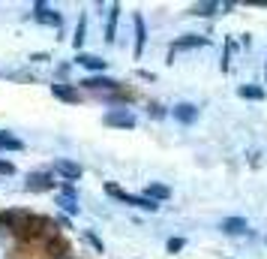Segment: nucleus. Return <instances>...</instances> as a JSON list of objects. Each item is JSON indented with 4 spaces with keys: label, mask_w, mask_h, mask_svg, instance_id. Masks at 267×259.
Here are the masks:
<instances>
[{
    "label": "nucleus",
    "mask_w": 267,
    "mask_h": 259,
    "mask_svg": "<svg viewBox=\"0 0 267 259\" xmlns=\"http://www.w3.org/2000/svg\"><path fill=\"white\" fill-rule=\"evenodd\" d=\"M108 193L114 196V199H120V202H126V205H135V208H141V211H156L159 205L153 202V199H147V196H132V193H123L120 187H114V184H108L105 187Z\"/></svg>",
    "instance_id": "1"
},
{
    "label": "nucleus",
    "mask_w": 267,
    "mask_h": 259,
    "mask_svg": "<svg viewBox=\"0 0 267 259\" xmlns=\"http://www.w3.org/2000/svg\"><path fill=\"white\" fill-rule=\"evenodd\" d=\"M33 15H36V21H42V24H54V27H60V15H57V12H51L45 3H36V12H33Z\"/></svg>",
    "instance_id": "2"
},
{
    "label": "nucleus",
    "mask_w": 267,
    "mask_h": 259,
    "mask_svg": "<svg viewBox=\"0 0 267 259\" xmlns=\"http://www.w3.org/2000/svg\"><path fill=\"white\" fill-rule=\"evenodd\" d=\"M54 172H60L63 178H81V166L78 163H69V160H57Z\"/></svg>",
    "instance_id": "3"
},
{
    "label": "nucleus",
    "mask_w": 267,
    "mask_h": 259,
    "mask_svg": "<svg viewBox=\"0 0 267 259\" xmlns=\"http://www.w3.org/2000/svg\"><path fill=\"white\" fill-rule=\"evenodd\" d=\"M105 124H111V127H135V118L126 115V112H111L108 118H105Z\"/></svg>",
    "instance_id": "4"
},
{
    "label": "nucleus",
    "mask_w": 267,
    "mask_h": 259,
    "mask_svg": "<svg viewBox=\"0 0 267 259\" xmlns=\"http://www.w3.org/2000/svg\"><path fill=\"white\" fill-rule=\"evenodd\" d=\"M195 115H198V109H195V106H189V102H180V106L174 109V118H177V120H183V124H192V120H195Z\"/></svg>",
    "instance_id": "5"
},
{
    "label": "nucleus",
    "mask_w": 267,
    "mask_h": 259,
    "mask_svg": "<svg viewBox=\"0 0 267 259\" xmlns=\"http://www.w3.org/2000/svg\"><path fill=\"white\" fill-rule=\"evenodd\" d=\"M144 193H147V199H168L171 196V190L165 187V184H147V190H144Z\"/></svg>",
    "instance_id": "6"
},
{
    "label": "nucleus",
    "mask_w": 267,
    "mask_h": 259,
    "mask_svg": "<svg viewBox=\"0 0 267 259\" xmlns=\"http://www.w3.org/2000/svg\"><path fill=\"white\" fill-rule=\"evenodd\" d=\"M51 94L60 97V100H66V102H75V100H78V91L66 88V84H51Z\"/></svg>",
    "instance_id": "7"
},
{
    "label": "nucleus",
    "mask_w": 267,
    "mask_h": 259,
    "mask_svg": "<svg viewBox=\"0 0 267 259\" xmlns=\"http://www.w3.org/2000/svg\"><path fill=\"white\" fill-rule=\"evenodd\" d=\"M48 187H54V181L48 175H30L27 178V190H48Z\"/></svg>",
    "instance_id": "8"
},
{
    "label": "nucleus",
    "mask_w": 267,
    "mask_h": 259,
    "mask_svg": "<svg viewBox=\"0 0 267 259\" xmlns=\"http://www.w3.org/2000/svg\"><path fill=\"white\" fill-rule=\"evenodd\" d=\"M222 229H225V232H231V235L246 232V220H240V217H228V220H222Z\"/></svg>",
    "instance_id": "9"
},
{
    "label": "nucleus",
    "mask_w": 267,
    "mask_h": 259,
    "mask_svg": "<svg viewBox=\"0 0 267 259\" xmlns=\"http://www.w3.org/2000/svg\"><path fill=\"white\" fill-rule=\"evenodd\" d=\"M195 45H207V40H204V37H186V40H177L174 48H171V55H174V51H180V48H195Z\"/></svg>",
    "instance_id": "10"
},
{
    "label": "nucleus",
    "mask_w": 267,
    "mask_h": 259,
    "mask_svg": "<svg viewBox=\"0 0 267 259\" xmlns=\"http://www.w3.org/2000/svg\"><path fill=\"white\" fill-rule=\"evenodd\" d=\"M84 84H87V88H93V91H99V88L114 91V88H117V81H111V79H87Z\"/></svg>",
    "instance_id": "11"
},
{
    "label": "nucleus",
    "mask_w": 267,
    "mask_h": 259,
    "mask_svg": "<svg viewBox=\"0 0 267 259\" xmlns=\"http://www.w3.org/2000/svg\"><path fill=\"white\" fill-rule=\"evenodd\" d=\"M78 63L87 66V70H105V60H99L93 55H78Z\"/></svg>",
    "instance_id": "12"
},
{
    "label": "nucleus",
    "mask_w": 267,
    "mask_h": 259,
    "mask_svg": "<svg viewBox=\"0 0 267 259\" xmlns=\"http://www.w3.org/2000/svg\"><path fill=\"white\" fill-rule=\"evenodd\" d=\"M135 33H138V45H135V55H141V48H144V19L135 15Z\"/></svg>",
    "instance_id": "13"
},
{
    "label": "nucleus",
    "mask_w": 267,
    "mask_h": 259,
    "mask_svg": "<svg viewBox=\"0 0 267 259\" xmlns=\"http://www.w3.org/2000/svg\"><path fill=\"white\" fill-rule=\"evenodd\" d=\"M117 12H120V6H111V12H108V30H105V40H114V27H117Z\"/></svg>",
    "instance_id": "14"
},
{
    "label": "nucleus",
    "mask_w": 267,
    "mask_h": 259,
    "mask_svg": "<svg viewBox=\"0 0 267 259\" xmlns=\"http://www.w3.org/2000/svg\"><path fill=\"white\" fill-rule=\"evenodd\" d=\"M0 148H12V151H18L21 142H18V139H12V136H0Z\"/></svg>",
    "instance_id": "15"
},
{
    "label": "nucleus",
    "mask_w": 267,
    "mask_h": 259,
    "mask_svg": "<svg viewBox=\"0 0 267 259\" xmlns=\"http://www.w3.org/2000/svg\"><path fill=\"white\" fill-rule=\"evenodd\" d=\"M213 9H219V3H201V6H195L192 12L195 15H213Z\"/></svg>",
    "instance_id": "16"
},
{
    "label": "nucleus",
    "mask_w": 267,
    "mask_h": 259,
    "mask_svg": "<svg viewBox=\"0 0 267 259\" xmlns=\"http://www.w3.org/2000/svg\"><path fill=\"white\" fill-rule=\"evenodd\" d=\"M237 94H240V97H249V100H261V97H264L258 88H240Z\"/></svg>",
    "instance_id": "17"
},
{
    "label": "nucleus",
    "mask_w": 267,
    "mask_h": 259,
    "mask_svg": "<svg viewBox=\"0 0 267 259\" xmlns=\"http://www.w3.org/2000/svg\"><path fill=\"white\" fill-rule=\"evenodd\" d=\"M180 247H183V241H180V238H171V241H168V250H171V253H174V250H180Z\"/></svg>",
    "instance_id": "18"
},
{
    "label": "nucleus",
    "mask_w": 267,
    "mask_h": 259,
    "mask_svg": "<svg viewBox=\"0 0 267 259\" xmlns=\"http://www.w3.org/2000/svg\"><path fill=\"white\" fill-rule=\"evenodd\" d=\"M0 175H12V163H3V160H0Z\"/></svg>",
    "instance_id": "19"
}]
</instances>
